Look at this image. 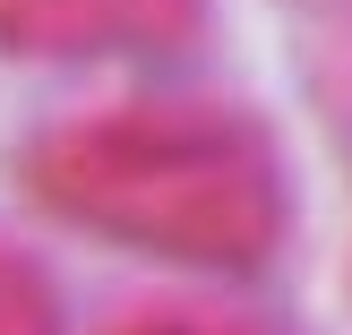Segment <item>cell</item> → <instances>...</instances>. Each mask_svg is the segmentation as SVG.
Wrapping results in <instances>:
<instances>
[{"label":"cell","mask_w":352,"mask_h":335,"mask_svg":"<svg viewBox=\"0 0 352 335\" xmlns=\"http://www.w3.org/2000/svg\"><path fill=\"white\" fill-rule=\"evenodd\" d=\"M26 318H17V292H9V275H0V335H17Z\"/></svg>","instance_id":"obj_1"}]
</instances>
